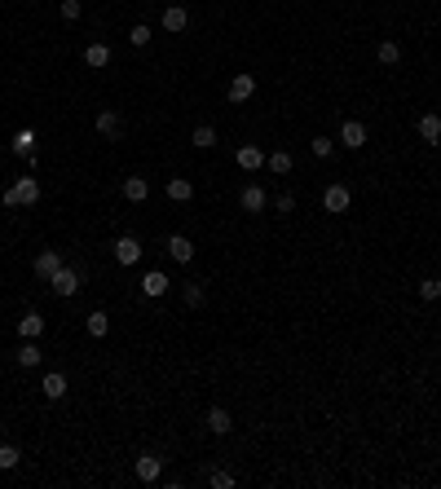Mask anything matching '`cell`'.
Returning a JSON list of instances; mask_svg holds the SVG:
<instances>
[{
  "mask_svg": "<svg viewBox=\"0 0 441 489\" xmlns=\"http://www.w3.org/2000/svg\"><path fill=\"white\" fill-rule=\"evenodd\" d=\"M98 133L102 137H119V133H124V119H119L115 111H102L98 115Z\"/></svg>",
  "mask_w": 441,
  "mask_h": 489,
  "instance_id": "obj_23",
  "label": "cell"
},
{
  "mask_svg": "<svg viewBox=\"0 0 441 489\" xmlns=\"http://www.w3.org/2000/svg\"><path fill=\"white\" fill-rule=\"evenodd\" d=\"M0 441H5V423H0Z\"/></svg>",
  "mask_w": 441,
  "mask_h": 489,
  "instance_id": "obj_36",
  "label": "cell"
},
{
  "mask_svg": "<svg viewBox=\"0 0 441 489\" xmlns=\"http://www.w3.org/2000/svg\"><path fill=\"white\" fill-rule=\"evenodd\" d=\"M234 159H238V168H243V172H256V168H265V159H269V154L260 150V146H238Z\"/></svg>",
  "mask_w": 441,
  "mask_h": 489,
  "instance_id": "obj_10",
  "label": "cell"
},
{
  "mask_svg": "<svg viewBox=\"0 0 441 489\" xmlns=\"http://www.w3.org/2000/svg\"><path fill=\"white\" fill-rule=\"evenodd\" d=\"M84 326H89V335H93V340H102V335H106V331H111V313H102V308H93V313H89V322H84Z\"/></svg>",
  "mask_w": 441,
  "mask_h": 489,
  "instance_id": "obj_25",
  "label": "cell"
},
{
  "mask_svg": "<svg viewBox=\"0 0 441 489\" xmlns=\"http://www.w3.org/2000/svg\"><path fill=\"white\" fill-rule=\"evenodd\" d=\"M366 141H371V133H366V124H362V119H344V124H340V146L362 150Z\"/></svg>",
  "mask_w": 441,
  "mask_h": 489,
  "instance_id": "obj_3",
  "label": "cell"
},
{
  "mask_svg": "<svg viewBox=\"0 0 441 489\" xmlns=\"http://www.w3.org/2000/svg\"><path fill=\"white\" fill-rule=\"evenodd\" d=\"M57 9H62V18H66V22H80V14H84V5H80V0H62Z\"/></svg>",
  "mask_w": 441,
  "mask_h": 489,
  "instance_id": "obj_32",
  "label": "cell"
},
{
  "mask_svg": "<svg viewBox=\"0 0 441 489\" xmlns=\"http://www.w3.org/2000/svg\"><path fill=\"white\" fill-rule=\"evenodd\" d=\"M9 150L22 154V159H31V154H35V133H31V128H18L14 141H9Z\"/></svg>",
  "mask_w": 441,
  "mask_h": 489,
  "instance_id": "obj_19",
  "label": "cell"
},
{
  "mask_svg": "<svg viewBox=\"0 0 441 489\" xmlns=\"http://www.w3.org/2000/svg\"><path fill=\"white\" fill-rule=\"evenodd\" d=\"M349 203H353L349 185H327V190H323V207L336 212V216H340V212H349Z\"/></svg>",
  "mask_w": 441,
  "mask_h": 489,
  "instance_id": "obj_6",
  "label": "cell"
},
{
  "mask_svg": "<svg viewBox=\"0 0 441 489\" xmlns=\"http://www.w3.org/2000/svg\"><path fill=\"white\" fill-rule=\"evenodd\" d=\"M168 199L172 203H190V199H195V181H190V176H172V181H168Z\"/></svg>",
  "mask_w": 441,
  "mask_h": 489,
  "instance_id": "obj_20",
  "label": "cell"
},
{
  "mask_svg": "<svg viewBox=\"0 0 441 489\" xmlns=\"http://www.w3.org/2000/svg\"><path fill=\"white\" fill-rule=\"evenodd\" d=\"M40 362H44L40 344H35V340H22V349H18V366H27V371H31V366H40Z\"/></svg>",
  "mask_w": 441,
  "mask_h": 489,
  "instance_id": "obj_22",
  "label": "cell"
},
{
  "mask_svg": "<svg viewBox=\"0 0 441 489\" xmlns=\"http://www.w3.org/2000/svg\"><path fill=\"white\" fill-rule=\"evenodd\" d=\"M35 203H40V181L35 176H18L5 190V207H35Z\"/></svg>",
  "mask_w": 441,
  "mask_h": 489,
  "instance_id": "obj_1",
  "label": "cell"
},
{
  "mask_svg": "<svg viewBox=\"0 0 441 489\" xmlns=\"http://www.w3.org/2000/svg\"><path fill=\"white\" fill-rule=\"evenodd\" d=\"M168 256L177 260V265H190V260H195V243H190L186 234H172L168 238Z\"/></svg>",
  "mask_w": 441,
  "mask_h": 489,
  "instance_id": "obj_11",
  "label": "cell"
},
{
  "mask_svg": "<svg viewBox=\"0 0 441 489\" xmlns=\"http://www.w3.org/2000/svg\"><path fill=\"white\" fill-rule=\"evenodd\" d=\"M49 287H53L57 295H75L80 287H84V273H80V269H71V265H62V269H57L53 278H49Z\"/></svg>",
  "mask_w": 441,
  "mask_h": 489,
  "instance_id": "obj_2",
  "label": "cell"
},
{
  "mask_svg": "<svg viewBox=\"0 0 441 489\" xmlns=\"http://www.w3.org/2000/svg\"><path fill=\"white\" fill-rule=\"evenodd\" d=\"M31 269H35V278H44V282H49V278H53V273H57V269H62V256H57V252H53V247H44V252H40V256H35V260H31Z\"/></svg>",
  "mask_w": 441,
  "mask_h": 489,
  "instance_id": "obj_8",
  "label": "cell"
},
{
  "mask_svg": "<svg viewBox=\"0 0 441 489\" xmlns=\"http://www.w3.org/2000/svg\"><path fill=\"white\" fill-rule=\"evenodd\" d=\"M238 203H243V212H265V207H269V194H265L256 181H247L243 190H238Z\"/></svg>",
  "mask_w": 441,
  "mask_h": 489,
  "instance_id": "obj_5",
  "label": "cell"
},
{
  "mask_svg": "<svg viewBox=\"0 0 441 489\" xmlns=\"http://www.w3.org/2000/svg\"><path fill=\"white\" fill-rule=\"evenodd\" d=\"M208 485H212V489H234V476H230V472H221V468H217V472H212V476H208Z\"/></svg>",
  "mask_w": 441,
  "mask_h": 489,
  "instance_id": "obj_33",
  "label": "cell"
},
{
  "mask_svg": "<svg viewBox=\"0 0 441 489\" xmlns=\"http://www.w3.org/2000/svg\"><path fill=\"white\" fill-rule=\"evenodd\" d=\"M186 27H190L186 5H168V9H163V31H186Z\"/></svg>",
  "mask_w": 441,
  "mask_h": 489,
  "instance_id": "obj_18",
  "label": "cell"
},
{
  "mask_svg": "<svg viewBox=\"0 0 441 489\" xmlns=\"http://www.w3.org/2000/svg\"><path fill=\"white\" fill-rule=\"evenodd\" d=\"M252 93H256V75H247V71H243V75H234V80H230V102H234V106H238V102H247Z\"/></svg>",
  "mask_w": 441,
  "mask_h": 489,
  "instance_id": "obj_12",
  "label": "cell"
},
{
  "mask_svg": "<svg viewBox=\"0 0 441 489\" xmlns=\"http://www.w3.org/2000/svg\"><path fill=\"white\" fill-rule=\"evenodd\" d=\"M124 199L128 203H146L150 199V181L146 176H124Z\"/></svg>",
  "mask_w": 441,
  "mask_h": 489,
  "instance_id": "obj_13",
  "label": "cell"
},
{
  "mask_svg": "<svg viewBox=\"0 0 441 489\" xmlns=\"http://www.w3.org/2000/svg\"><path fill=\"white\" fill-rule=\"evenodd\" d=\"M309 150H314L318 159H331V154H336V141H331V137H314V141H309Z\"/></svg>",
  "mask_w": 441,
  "mask_h": 489,
  "instance_id": "obj_30",
  "label": "cell"
},
{
  "mask_svg": "<svg viewBox=\"0 0 441 489\" xmlns=\"http://www.w3.org/2000/svg\"><path fill=\"white\" fill-rule=\"evenodd\" d=\"M18 335H22V340H40V335H44V317H40V313H22V317H18Z\"/></svg>",
  "mask_w": 441,
  "mask_h": 489,
  "instance_id": "obj_17",
  "label": "cell"
},
{
  "mask_svg": "<svg viewBox=\"0 0 441 489\" xmlns=\"http://www.w3.org/2000/svg\"><path fill=\"white\" fill-rule=\"evenodd\" d=\"M190 146H195V150H212V146H217V128H212V124H199L195 133H190Z\"/></svg>",
  "mask_w": 441,
  "mask_h": 489,
  "instance_id": "obj_21",
  "label": "cell"
},
{
  "mask_svg": "<svg viewBox=\"0 0 441 489\" xmlns=\"http://www.w3.org/2000/svg\"><path fill=\"white\" fill-rule=\"evenodd\" d=\"M420 137L428 141V146H437V141H441V115H437V111L420 115Z\"/></svg>",
  "mask_w": 441,
  "mask_h": 489,
  "instance_id": "obj_15",
  "label": "cell"
},
{
  "mask_svg": "<svg viewBox=\"0 0 441 489\" xmlns=\"http://www.w3.org/2000/svg\"><path fill=\"white\" fill-rule=\"evenodd\" d=\"M273 207H278V212H296V199H291V194H282L278 203H273Z\"/></svg>",
  "mask_w": 441,
  "mask_h": 489,
  "instance_id": "obj_35",
  "label": "cell"
},
{
  "mask_svg": "<svg viewBox=\"0 0 441 489\" xmlns=\"http://www.w3.org/2000/svg\"><path fill=\"white\" fill-rule=\"evenodd\" d=\"M18 463H22V450L9 445V441H0V472H14Z\"/></svg>",
  "mask_w": 441,
  "mask_h": 489,
  "instance_id": "obj_26",
  "label": "cell"
},
{
  "mask_svg": "<svg viewBox=\"0 0 441 489\" xmlns=\"http://www.w3.org/2000/svg\"><path fill=\"white\" fill-rule=\"evenodd\" d=\"M168 287H172V278H168L163 269L141 273V295H146V300H159V295H168Z\"/></svg>",
  "mask_w": 441,
  "mask_h": 489,
  "instance_id": "obj_4",
  "label": "cell"
},
{
  "mask_svg": "<svg viewBox=\"0 0 441 489\" xmlns=\"http://www.w3.org/2000/svg\"><path fill=\"white\" fill-rule=\"evenodd\" d=\"M133 472H137V481H146V485H154V481H159V476H163V459H159V454H141Z\"/></svg>",
  "mask_w": 441,
  "mask_h": 489,
  "instance_id": "obj_9",
  "label": "cell"
},
{
  "mask_svg": "<svg viewBox=\"0 0 441 489\" xmlns=\"http://www.w3.org/2000/svg\"><path fill=\"white\" fill-rule=\"evenodd\" d=\"M234 427V419H230V410H225V405H212L208 410V432H217V436H225Z\"/></svg>",
  "mask_w": 441,
  "mask_h": 489,
  "instance_id": "obj_16",
  "label": "cell"
},
{
  "mask_svg": "<svg viewBox=\"0 0 441 489\" xmlns=\"http://www.w3.org/2000/svg\"><path fill=\"white\" fill-rule=\"evenodd\" d=\"M265 168L278 172V176H287V172H291V154H287V150H273L269 159H265Z\"/></svg>",
  "mask_w": 441,
  "mask_h": 489,
  "instance_id": "obj_27",
  "label": "cell"
},
{
  "mask_svg": "<svg viewBox=\"0 0 441 489\" xmlns=\"http://www.w3.org/2000/svg\"><path fill=\"white\" fill-rule=\"evenodd\" d=\"M84 66H93V71L111 66V49H106V44H89V49H84Z\"/></svg>",
  "mask_w": 441,
  "mask_h": 489,
  "instance_id": "obj_24",
  "label": "cell"
},
{
  "mask_svg": "<svg viewBox=\"0 0 441 489\" xmlns=\"http://www.w3.org/2000/svg\"><path fill=\"white\" fill-rule=\"evenodd\" d=\"M375 57H379V62H384V66L402 62V44H397V40H384V44H379V49H375Z\"/></svg>",
  "mask_w": 441,
  "mask_h": 489,
  "instance_id": "obj_28",
  "label": "cell"
},
{
  "mask_svg": "<svg viewBox=\"0 0 441 489\" xmlns=\"http://www.w3.org/2000/svg\"><path fill=\"white\" fill-rule=\"evenodd\" d=\"M186 304H190V308L204 304V287H199V282H186Z\"/></svg>",
  "mask_w": 441,
  "mask_h": 489,
  "instance_id": "obj_34",
  "label": "cell"
},
{
  "mask_svg": "<svg viewBox=\"0 0 441 489\" xmlns=\"http://www.w3.org/2000/svg\"><path fill=\"white\" fill-rule=\"evenodd\" d=\"M115 260H119V265H137V260H141V243L133 234H119L115 238Z\"/></svg>",
  "mask_w": 441,
  "mask_h": 489,
  "instance_id": "obj_7",
  "label": "cell"
},
{
  "mask_svg": "<svg viewBox=\"0 0 441 489\" xmlns=\"http://www.w3.org/2000/svg\"><path fill=\"white\" fill-rule=\"evenodd\" d=\"M128 44H133V49H146V44H150V27H146V22H137V27L128 31Z\"/></svg>",
  "mask_w": 441,
  "mask_h": 489,
  "instance_id": "obj_29",
  "label": "cell"
},
{
  "mask_svg": "<svg viewBox=\"0 0 441 489\" xmlns=\"http://www.w3.org/2000/svg\"><path fill=\"white\" fill-rule=\"evenodd\" d=\"M40 388H44V401H62V397H66V375H62V371H49Z\"/></svg>",
  "mask_w": 441,
  "mask_h": 489,
  "instance_id": "obj_14",
  "label": "cell"
},
{
  "mask_svg": "<svg viewBox=\"0 0 441 489\" xmlns=\"http://www.w3.org/2000/svg\"><path fill=\"white\" fill-rule=\"evenodd\" d=\"M420 300H441V278H424L420 282Z\"/></svg>",
  "mask_w": 441,
  "mask_h": 489,
  "instance_id": "obj_31",
  "label": "cell"
}]
</instances>
